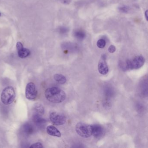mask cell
Instances as JSON below:
<instances>
[{
  "label": "cell",
  "mask_w": 148,
  "mask_h": 148,
  "mask_svg": "<svg viewBox=\"0 0 148 148\" xmlns=\"http://www.w3.org/2000/svg\"><path fill=\"white\" fill-rule=\"evenodd\" d=\"M45 96L47 100L53 103H62L66 97L65 92L57 87L47 89L45 91Z\"/></svg>",
  "instance_id": "1"
},
{
  "label": "cell",
  "mask_w": 148,
  "mask_h": 148,
  "mask_svg": "<svg viewBox=\"0 0 148 148\" xmlns=\"http://www.w3.org/2000/svg\"><path fill=\"white\" fill-rule=\"evenodd\" d=\"M16 94L14 88L9 86L5 88L2 91L1 96V102L5 105L12 103L15 100Z\"/></svg>",
  "instance_id": "2"
},
{
  "label": "cell",
  "mask_w": 148,
  "mask_h": 148,
  "mask_svg": "<svg viewBox=\"0 0 148 148\" xmlns=\"http://www.w3.org/2000/svg\"><path fill=\"white\" fill-rule=\"evenodd\" d=\"M76 130L77 133L82 137L88 138L92 135V125L84 123H78L76 125Z\"/></svg>",
  "instance_id": "3"
},
{
  "label": "cell",
  "mask_w": 148,
  "mask_h": 148,
  "mask_svg": "<svg viewBox=\"0 0 148 148\" xmlns=\"http://www.w3.org/2000/svg\"><path fill=\"white\" fill-rule=\"evenodd\" d=\"M26 97L28 100L35 99L38 96V91L34 83L30 82L27 85L25 89Z\"/></svg>",
  "instance_id": "4"
},
{
  "label": "cell",
  "mask_w": 148,
  "mask_h": 148,
  "mask_svg": "<svg viewBox=\"0 0 148 148\" xmlns=\"http://www.w3.org/2000/svg\"><path fill=\"white\" fill-rule=\"evenodd\" d=\"M50 119L52 123L56 125H62L66 122V118L64 114L55 112L51 113Z\"/></svg>",
  "instance_id": "5"
},
{
  "label": "cell",
  "mask_w": 148,
  "mask_h": 148,
  "mask_svg": "<svg viewBox=\"0 0 148 148\" xmlns=\"http://www.w3.org/2000/svg\"><path fill=\"white\" fill-rule=\"evenodd\" d=\"M106 55L105 54H103L99 62L98 69L99 73L102 75H106L109 72V68L106 61Z\"/></svg>",
  "instance_id": "6"
},
{
  "label": "cell",
  "mask_w": 148,
  "mask_h": 148,
  "mask_svg": "<svg viewBox=\"0 0 148 148\" xmlns=\"http://www.w3.org/2000/svg\"><path fill=\"white\" fill-rule=\"evenodd\" d=\"M145 61V60L143 56H136L133 61H131L132 69H138L141 68L144 64Z\"/></svg>",
  "instance_id": "7"
},
{
  "label": "cell",
  "mask_w": 148,
  "mask_h": 148,
  "mask_svg": "<svg viewBox=\"0 0 148 148\" xmlns=\"http://www.w3.org/2000/svg\"><path fill=\"white\" fill-rule=\"evenodd\" d=\"M92 135L96 138H99L102 136L104 133V129L99 125H92Z\"/></svg>",
  "instance_id": "8"
},
{
  "label": "cell",
  "mask_w": 148,
  "mask_h": 148,
  "mask_svg": "<svg viewBox=\"0 0 148 148\" xmlns=\"http://www.w3.org/2000/svg\"><path fill=\"white\" fill-rule=\"evenodd\" d=\"M47 132L50 136L60 137L61 134L57 128L53 125H50L47 127Z\"/></svg>",
  "instance_id": "9"
},
{
  "label": "cell",
  "mask_w": 148,
  "mask_h": 148,
  "mask_svg": "<svg viewBox=\"0 0 148 148\" xmlns=\"http://www.w3.org/2000/svg\"><path fill=\"white\" fill-rule=\"evenodd\" d=\"M18 55L21 58H25L31 54V51L29 49L24 48V47L18 50Z\"/></svg>",
  "instance_id": "10"
},
{
  "label": "cell",
  "mask_w": 148,
  "mask_h": 148,
  "mask_svg": "<svg viewBox=\"0 0 148 148\" xmlns=\"http://www.w3.org/2000/svg\"><path fill=\"white\" fill-rule=\"evenodd\" d=\"M34 110L36 114H38L40 116H42L45 113V109L44 106L41 104L37 103L34 105Z\"/></svg>",
  "instance_id": "11"
},
{
  "label": "cell",
  "mask_w": 148,
  "mask_h": 148,
  "mask_svg": "<svg viewBox=\"0 0 148 148\" xmlns=\"http://www.w3.org/2000/svg\"><path fill=\"white\" fill-rule=\"evenodd\" d=\"M34 121L38 125H42L46 123L45 119L42 118L41 116L35 114L33 116Z\"/></svg>",
  "instance_id": "12"
},
{
  "label": "cell",
  "mask_w": 148,
  "mask_h": 148,
  "mask_svg": "<svg viewBox=\"0 0 148 148\" xmlns=\"http://www.w3.org/2000/svg\"><path fill=\"white\" fill-rule=\"evenodd\" d=\"M54 79L56 82L60 84H64L66 82V78L61 74H55L54 75Z\"/></svg>",
  "instance_id": "13"
},
{
  "label": "cell",
  "mask_w": 148,
  "mask_h": 148,
  "mask_svg": "<svg viewBox=\"0 0 148 148\" xmlns=\"http://www.w3.org/2000/svg\"><path fill=\"white\" fill-rule=\"evenodd\" d=\"M86 35L85 32L81 30H77L74 33V37L79 40L84 39L85 38Z\"/></svg>",
  "instance_id": "14"
},
{
  "label": "cell",
  "mask_w": 148,
  "mask_h": 148,
  "mask_svg": "<svg viewBox=\"0 0 148 148\" xmlns=\"http://www.w3.org/2000/svg\"><path fill=\"white\" fill-rule=\"evenodd\" d=\"M23 130L27 135H31L34 131L33 126L29 123L25 124L23 126Z\"/></svg>",
  "instance_id": "15"
},
{
  "label": "cell",
  "mask_w": 148,
  "mask_h": 148,
  "mask_svg": "<svg viewBox=\"0 0 148 148\" xmlns=\"http://www.w3.org/2000/svg\"><path fill=\"white\" fill-rule=\"evenodd\" d=\"M106 42L104 39H100L97 42V46L99 48H103L105 46Z\"/></svg>",
  "instance_id": "16"
},
{
  "label": "cell",
  "mask_w": 148,
  "mask_h": 148,
  "mask_svg": "<svg viewBox=\"0 0 148 148\" xmlns=\"http://www.w3.org/2000/svg\"><path fill=\"white\" fill-rule=\"evenodd\" d=\"M68 31H69V30H68V28L65 27H60L59 28V32L61 34H65L68 32Z\"/></svg>",
  "instance_id": "17"
},
{
  "label": "cell",
  "mask_w": 148,
  "mask_h": 148,
  "mask_svg": "<svg viewBox=\"0 0 148 148\" xmlns=\"http://www.w3.org/2000/svg\"><path fill=\"white\" fill-rule=\"evenodd\" d=\"M31 148H43V145L40 143H35L33 144L30 146Z\"/></svg>",
  "instance_id": "18"
},
{
  "label": "cell",
  "mask_w": 148,
  "mask_h": 148,
  "mask_svg": "<svg viewBox=\"0 0 148 148\" xmlns=\"http://www.w3.org/2000/svg\"><path fill=\"white\" fill-rule=\"evenodd\" d=\"M119 10L122 12L127 13L130 10V8L128 7L124 6L121 7L119 8Z\"/></svg>",
  "instance_id": "19"
},
{
  "label": "cell",
  "mask_w": 148,
  "mask_h": 148,
  "mask_svg": "<svg viewBox=\"0 0 148 148\" xmlns=\"http://www.w3.org/2000/svg\"><path fill=\"white\" fill-rule=\"evenodd\" d=\"M116 47L114 45H112L110 46L109 47V48H108V51L110 53H113L115 52L116 51Z\"/></svg>",
  "instance_id": "20"
},
{
  "label": "cell",
  "mask_w": 148,
  "mask_h": 148,
  "mask_svg": "<svg viewBox=\"0 0 148 148\" xmlns=\"http://www.w3.org/2000/svg\"><path fill=\"white\" fill-rule=\"evenodd\" d=\"M16 47H17V50H20V49H21V48L24 47H23V45H22V43L20 42H18V43H17Z\"/></svg>",
  "instance_id": "21"
},
{
  "label": "cell",
  "mask_w": 148,
  "mask_h": 148,
  "mask_svg": "<svg viewBox=\"0 0 148 148\" xmlns=\"http://www.w3.org/2000/svg\"><path fill=\"white\" fill-rule=\"evenodd\" d=\"M71 0H61V2L63 4H69L71 3Z\"/></svg>",
  "instance_id": "22"
},
{
  "label": "cell",
  "mask_w": 148,
  "mask_h": 148,
  "mask_svg": "<svg viewBox=\"0 0 148 148\" xmlns=\"http://www.w3.org/2000/svg\"><path fill=\"white\" fill-rule=\"evenodd\" d=\"M148 10H146V11H145V18H146L147 21H148Z\"/></svg>",
  "instance_id": "23"
},
{
  "label": "cell",
  "mask_w": 148,
  "mask_h": 148,
  "mask_svg": "<svg viewBox=\"0 0 148 148\" xmlns=\"http://www.w3.org/2000/svg\"><path fill=\"white\" fill-rule=\"evenodd\" d=\"M1 16V14L0 13V16Z\"/></svg>",
  "instance_id": "24"
}]
</instances>
